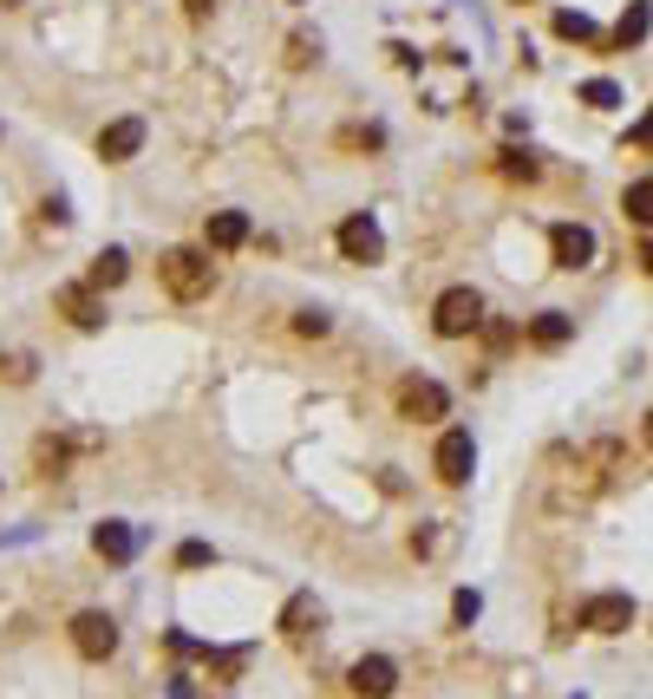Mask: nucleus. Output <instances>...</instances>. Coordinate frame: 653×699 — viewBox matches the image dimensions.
Wrapping results in <instances>:
<instances>
[{"mask_svg":"<svg viewBox=\"0 0 653 699\" xmlns=\"http://www.w3.org/2000/svg\"><path fill=\"white\" fill-rule=\"evenodd\" d=\"M203 563H216L209 543H183V550H177V569H203Z\"/></svg>","mask_w":653,"mask_h":699,"instance_id":"nucleus-24","label":"nucleus"},{"mask_svg":"<svg viewBox=\"0 0 653 699\" xmlns=\"http://www.w3.org/2000/svg\"><path fill=\"white\" fill-rule=\"evenodd\" d=\"M641 39H648V0H634V7L615 20V39H608V46H621V52H628V46H641Z\"/></svg>","mask_w":653,"mask_h":699,"instance_id":"nucleus-16","label":"nucleus"},{"mask_svg":"<svg viewBox=\"0 0 653 699\" xmlns=\"http://www.w3.org/2000/svg\"><path fill=\"white\" fill-rule=\"evenodd\" d=\"M556 33H563V39H589V46H595V39H602V33H595V20H589V13H556Z\"/></svg>","mask_w":653,"mask_h":699,"instance_id":"nucleus-19","label":"nucleus"},{"mask_svg":"<svg viewBox=\"0 0 653 699\" xmlns=\"http://www.w3.org/2000/svg\"><path fill=\"white\" fill-rule=\"evenodd\" d=\"M549 255H556V268H589L595 262V229L589 222H556L549 229Z\"/></svg>","mask_w":653,"mask_h":699,"instance_id":"nucleus-9","label":"nucleus"},{"mask_svg":"<svg viewBox=\"0 0 653 699\" xmlns=\"http://www.w3.org/2000/svg\"><path fill=\"white\" fill-rule=\"evenodd\" d=\"M477 608H484V595H477V589H458V602H451V615H458L464 628L477 622Z\"/></svg>","mask_w":653,"mask_h":699,"instance_id":"nucleus-25","label":"nucleus"},{"mask_svg":"<svg viewBox=\"0 0 653 699\" xmlns=\"http://www.w3.org/2000/svg\"><path fill=\"white\" fill-rule=\"evenodd\" d=\"M432 327H438L445 340L477 334V327H484V294H477V288H445V294L432 301Z\"/></svg>","mask_w":653,"mask_h":699,"instance_id":"nucleus-2","label":"nucleus"},{"mask_svg":"<svg viewBox=\"0 0 653 699\" xmlns=\"http://www.w3.org/2000/svg\"><path fill=\"white\" fill-rule=\"evenodd\" d=\"M52 301H59V314H65L72 327H85V334H92V327H105V301L92 294V281H85V288H59Z\"/></svg>","mask_w":653,"mask_h":699,"instance_id":"nucleus-11","label":"nucleus"},{"mask_svg":"<svg viewBox=\"0 0 653 699\" xmlns=\"http://www.w3.org/2000/svg\"><path fill=\"white\" fill-rule=\"evenodd\" d=\"M124 275H131V255H124V249H98V255H92V268H85V281H92V288H118Z\"/></svg>","mask_w":653,"mask_h":699,"instance_id":"nucleus-14","label":"nucleus"},{"mask_svg":"<svg viewBox=\"0 0 653 699\" xmlns=\"http://www.w3.org/2000/svg\"><path fill=\"white\" fill-rule=\"evenodd\" d=\"M144 150V118H111L105 131H98V157L105 164H131Z\"/></svg>","mask_w":653,"mask_h":699,"instance_id":"nucleus-10","label":"nucleus"},{"mask_svg":"<svg viewBox=\"0 0 653 699\" xmlns=\"http://www.w3.org/2000/svg\"><path fill=\"white\" fill-rule=\"evenodd\" d=\"M157 281L170 288V301H209L216 262H209V249H164L157 255Z\"/></svg>","mask_w":653,"mask_h":699,"instance_id":"nucleus-1","label":"nucleus"},{"mask_svg":"<svg viewBox=\"0 0 653 699\" xmlns=\"http://www.w3.org/2000/svg\"><path fill=\"white\" fill-rule=\"evenodd\" d=\"M314 622H321V602H314V595H288V608H281V635H294V641H301Z\"/></svg>","mask_w":653,"mask_h":699,"instance_id":"nucleus-15","label":"nucleus"},{"mask_svg":"<svg viewBox=\"0 0 653 699\" xmlns=\"http://www.w3.org/2000/svg\"><path fill=\"white\" fill-rule=\"evenodd\" d=\"M641 438H648V445H653V412H648V425H641Z\"/></svg>","mask_w":653,"mask_h":699,"instance_id":"nucleus-27","label":"nucleus"},{"mask_svg":"<svg viewBox=\"0 0 653 699\" xmlns=\"http://www.w3.org/2000/svg\"><path fill=\"white\" fill-rule=\"evenodd\" d=\"M33 458H39V471H46V478H59V465H65V445H59V438H39V451H33Z\"/></svg>","mask_w":653,"mask_h":699,"instance_id":"nucleus-22","label":"nucleus"},{"mask_svg":"<svg viewBox=\"0 0 653 699\" xmlns=\"http://www.w3.org/2000/svg\"><path fill=\"white\" fill-rule=\"evenodd\" d=\"M582 105H595V111H608V105H621V92H615V79H589V85H582Z\"/></svg>","mask_w":653,"mask_h":699,"instance_id":"nucleus-20","label":"nucleus"},{"mask_svg":"<svg viewBox=\"0 0 653 699\" xmlns=\"http://www.w3.org/2000/svg\"><path fill=\"white\" fill-rule=\"evenodd\" d=\"M621 209H628L641 229H653V177H641V183H628V190H621Z\"/></svg>","mask_w":653,"mask_h":699,"instance_id":"nucleus-18","label":"nucleus"},{"mask_svg":"<svg viewBox=\"0 0 653 699\" xmlns=\"http://www.w3.org/2000/svg\"><path fill=\"white\" fill-rule=\"evenodd\" d=\"M203 242H209V249H242V242H249V216H242V209H216L209 229H203Z\"/></svg>","mask_w":653,"mask_h":699,"instance_id":"nucleus-12","label":"nucleus"},{"mask_svg":"<svg viewBox=\"0 0 653 699\" xmlns=\"http://www.w3.org/2000/svg\"><path fill=\"white\" fill-rule=\"evenodd\" d=\"M582 628H589V635H628V628H634V595H615V589H608V595H589V602H582Z\"/></svg>","mask_w":653,"mask_h":699,"instance_id":"nucleus-5","label":"nucleus"},{"mask_svg":"<svg viewBox=\"0 0 653 699\" xmlns=\"http://www.w3.org/2000/svg\"><path fill=\"white\" fill-rule=\"evenodd\" d=\"M327 327H334V321H327L321 308H301V314H294V334H307V340H321Z\"/></svg>","mask_w":653,"mask_h":699,"instance_id":"nucleus-21","label":"nucleus"},{"mask_svg":"<svg viewBox=\"0 0 653 699\" xmlns=\"http://www.w3.org/2000/svg\"><path fill=\"white\" fill-rule=\"evenodd\" d=\"M471 465H477V445H471V432H445L438 438V451H432V471L458 491V484H471Z\"/></svg>","mask_w":653,"mask_h":699,"instance_id":"nucleus-6","label":"nucleus"},{"mask_svg":"<svg viewBox=\"0 0 653 699\" xmlns=\"http://www.w3.org/2000/svg\"><path fill=\"white\" fill-rule=\"evenodd\" d=\"M451 412V393L438 386V379H399V419H412V425H432V419H445Z\"/></svg>","mask_w":653,"mask_h":699,"instance_id":"nucleus-4","label":"nucleus"},{"mask_svg":"<svg viewBox=\"0 0 653 699\" xmlns=\"http://www.w3.org/2000/svg\"><path fill=\"white\" fill-rule=\"evenodd\" d=\"M92 550H98L105 563H131V550H137V530H131V523H98V530H92Z\"/></svg>","mask_w":653,"mask_h":699,"instance_id":"nucleus-13","label":"nucleus"},{"mask_svg":"<svg viewBox=\"0 0 653 699\" xmlns=\"http://www.w3.org/2000/svg\"><path fill=\"white\" fill-rule=\"evenodd\" d=\"M347 687H353L360 699H392L399 694V667H392L386 654H360L353 674H347Z\"/></svg>","mask_w":653,"mask_h":699,"instance_id":"nucleus-7","label":"nucleus"},{"mask_svg":"<svg viewBox=\"0 0 653 699\" xmlns=\"http://www.w3.org/2000/svg\"><path fill=\"white\" fill-rule=\"evenodd\" d=\"M65 635H72L78 661H111V654H118V622H111L105 608H78V615L65 622Z\"/></svg>","mask_w":653,"mask_h":699,"instance_id":"nucleus-3","label":"nucleus"},{"mask_svg":"<svg viewBox=\"0 0 653 699\" xmlns=\"http://www.w3.org/2000/svg\"><path fill=\"white\" fill-rule=\"evenodd\" d=\"M569 334H576V321H569V314H556V308L530 321V340H536V347H563Z\"/></svg>","mask_w":653,"mask_h":699,"instance_id":"nucleus-17","label":"nucleus"},{"mask_svg":"<svg viewBox=\"0 0 653 699\" xmlns=\"http://www.w3.org/2000/svg\"><path fill=\"white\" fill-rule=\"evenodd\" d=\"M334 242H340L347 262H379V255H386V236H379L373 216H347V222L334 229Z\"/></svg>","mask_w":653,"mask_h":699,"instance_id":"nucleus-8","label":"nucleus"},{"mask_svg":"<svg viewBox=\"0 0 653 699\" xmlns=\"http://www.w3.org/2000/svg\"><path fill=\"white\" fill-rule=\"evenodd\" d=\"M504 177H523V183H530V177H536V157H530V150H504Z\"/></svg>","mask_w":653,"mask_h":699,"instance_id":"nucleus-23","label":"nucleus"},{"mask_svg":"<svg viewBox=\"0 0 653 699\" xmlns=\"http://www.w3.org/2000/svg\"><path fill=\"white\" fill-rule=\"evenodd\" d=\"M209 7H216V0H190V13H196V20H203V13H209Z\"/></svg>","mask_w":653,"mask_h":699,"instance_id":"nucleus-26","label":"nucleus"},{"mask_svg":"<svg viewBox=\"0 0 653 699\" xmlns=\"http://www.w3.org/2000/svg\"><path fill=\"white\" fill-rule=\"evenodd\" d=\"M641 262H648V268H653V242H648V249H641Z\"/></svg>","mask_w":653,"mask_h":699,"instance_id":"nucleus-28","label":"nucleus"}]
</instances>
